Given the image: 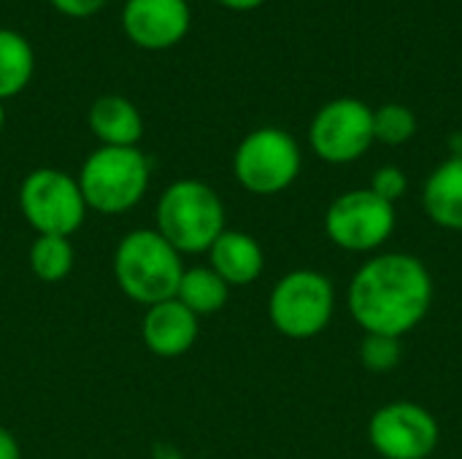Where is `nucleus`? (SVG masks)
Returning <instances> with one entry per match:
<instances>
[{"instance_id": "nucleus-21", "label": "nucleus", "mask_w": 462, "mask_h": 459, "mask_svg": "<svg viewBox=\"0 0 462 459\" xmlns=\"http://www.w3.org/2000/svg\"><path fill=\"white\" fill-rule=\"evenodd\" d=\"M368 189L376 192L379 197H384L387 203H398V200L406 195V189H409V179H406V173H403L401 168L384 165V168L374 170Z\"/></svg>"}, {"instance_id": "nucleus-1", "label": "nucleus", "mask_w": 462, "mask_h": 459, "mask_svg": "<svg viewBox=\"0 0 462 459\" xmlns=\"http://www.w3.org/2000/svg\"><path fill=\"white\" fill-rule=\"evenodd\" d=\"M433 306L428 265L406 252H382L357 268L346 289V308L363 333L403 338Z\"/></svg>"}, {"instance_id": "nucleus-8", "label": "nucleus", "mask_w": 462, "mask_h": 459, "mask_svg": "<svg viewBox=\"0 0 462 459\" xmlns=\"http://www.w3.org/2000/svg\"><path fill=\"white\" fill-rule=\"evenodd\" d=\"M398 211L376 192L349 189L338 195L325 211V235L333 246L352 254L379 252L395 233Z\"/></svg>"}, {"instance_id": "nucleus-17", "label": "nucleus", "mask_w": 462, "mask_h": 459, "mask_svg": "<svg viewBox=\"0 0 462 459\" xmlns=\"http://www.w3.org/2000/svg\"><path fill=\"white\" fill-rule=\"evenodd\" d=\"M35 70V54L30 41L8 27H0V100L19 95Z\"/></svg>"}, {"instance_id": "nucleus-10", "label": "nucleus", "mask_w": 462, "mask_h": 459, "mask_svg": "<svg viewBox=\"0 0 462 459\" xmlns=\"http://www.w3.org/2000/svg\"><path fill=\"white\" fill-rule=\"evenodd\" d=\"M441 441L436 417L411 400H395L368 419V444L382 459H428Z\"/></svg>"}, {"instance_id": "nucleus-14", "label": "nucleus", "mask_w": 462, "mask_h": 459, "mask_svg": "<svg viewBox=\"0 0 462 459\" xmlns=\"http://www.w3.org/2000/svg\"><path fill=\"white\" fill-rule=\"evenodd\" d=\"M422 208L436 227L462 233V154H452L428 176Z\"/></svg>"}, {"instance_id": "nucleus-16", "label": "nucleus", "mask_w": 462, "mask_h": 459, "mask_svg": "<svg viewBox=\"0 0 462 459\" xmlns=\"http://www.w3.org/2000/svg\"><path fill=\"white\" fill-rule=\"evenodd\" d=\"M230 287L211 271V268H184L176 300L187 306L198 319L217 314L227 306Z\"/></svg>"}, {"instance_id": "nucleus-15", "label": "nucleus", "mask_w": 462, "mask_h": 459, "mask_svg": "<svg viewBox=\"0 0 462 459\" xmlns=\"http://www.w3.org/2000/svg\"><path fill=\"white\" fill-rule=\"evenodd\" d=\"M87 122L100 146H138V141L143 138L141 111L122 95L97 97L89 106Z\"/></svg>"}, {"instance_id": "nucleus-6", "label": "nucleus", "mask_w": 462, "mask_h": 459, "mask_svg": "<svg viewBox=\"0 0 462 459\" xmlns=\"http://www.w3.org/2000/svg\"><path fill=\"white\" fill-rule=\"evenodd\" d=\"M300 146L282 127L252 130L233 154L236 181L252 195H279L300 176Z\"/></svg>"}, {"instance_id": "nucleus-20", "label": "nucleus", "mask_w": 462, "mask_h": 459, "mask_svg": "<svg viewBox=\"0 0 462 459\" xmlns=\"http://www.w3.org/2000/svg\"><path fill=\"white\" fill-rule=\"evenodd\" d=\"M403 360V344L401 338L393 335H374L365 333L360 344V363L371 373H390L401 365Z\"/></svg>"}, {"instance_id": "nucleus-4", "label": "nucleus", "mask_w": 462, "mask_h": 459, "mask_svg": "<svg viewBox=\"0 0 462 459\" xmlns=\"http://www.w3.org/2000/svg\"><path fill=\"white\" fill-rule=\"evenodd\" d=\"M149 176L152 165L138 146H100L84 160L76 181L87 208L97 214H125L143 200Z\"/></svg>"}, {"instance_id": "nucleus-12", "label": "nucleus", "mask_w": 462, "mask_h": 459, "mask_svg": "<svg viewBox=\"0 0 462 459\" xmlns=\"http://www.w3.org/2000/svg\"><path fill=\"white\" fill-rule=\"evenodd\" d=\"M198 330H200L198 317L176 298L149 306L141 319L143 346L165 360L187 354L198 341Z\"/></svg>"}, {"instance_id": "nucleus-23", "label": "nucleus", "mask_w": 462, "mask_h": 459, "mask_svg": "<svg viewBox=\"0 0 462 459\" xmlns=\"http://www.w3.org/2000/svg\"><path fill=\"white\" fill-rule=\"evenodd\" d=\"M0 459H22L19 441H16L14 433L5 430V427H0Z\"/></svg>"}, {"instance_id": "nucleus-18", "label": "nucleus", "mask_w": 462, "mask_h": 459, "mask_svg": "<svg viewBox=\"0 0 462 459\" xmlns=\"http://www.w3.org/2000/svg\"><path fill=\"white\" fill-rule=\"evenodd\" d=\"M73 262H76V254H73L70 238L38 235L30 246V271L35 273V279L46 284L62 281L73 271Z\"/></svg>"}, {"instance_id": "nucleus-11", "label": "nucleus", "mask_w": 462, "mask_h": 459, "mask_svg": "<svg viewBox=\"0 0 462 459\" xmlns=\"http://www.w3.org/2000/svg\"><path fill=\"white\" fill-rule=\"evenodd\" d=\"M192 24L187 0H125L122 30L138 46L162 51L184 41Z\"/></svg>"}, {"instance_id": "nucleus-2", "label": "nucleus", "mask_w": 462, "mask_h": 459, "mask_svg": "<svg viewBox=\"0 0 462 459\" xmlns=\"http://www.w3.org/2000/svg\"><path fill=\"white\" fill-rule=\"evenodd\" d=\"M181 273V254L157 230H133L114 252V279L119 289L146 308L176 298Z\"/></svg>"}, {"instance_id": "nucleus-19", "label": "nucleus", "mask_w": 462, "mask_h": 459, "mask_svg": "<svg viewBox=\"0 0 462 459\" xmlns=\"http://www.w3.org/2000/svg\"><path fill=\"white\" fill-rule=\"evenodd\" d=\"M417 133V116L409 106L384 103L374 111V138L387 146H401Z\"/></svg>"}, {"instance_id": "nucleus-9", "label": "nucleus", "mask_w": 462, "mask_h": 459, "mask_svg": "<svg viewBox=\"0 0 462 459\" xmlns=\"http://www.w3.org/2000/svg\"><path fill=\"white\" fill-rule=\"evenodd\" d=\"M374 108L357 97L325 103L309 127V143L322 162L349 165L374 146Z\"/></svg>"}, {"instance_id": "nucleus-22", "label": "nucleus", "mask_w": 462, "mask_h": 459, "mask_svg": "<svg viewBox=\"0 0 462 459\" xmlns=\"http://www.w3.org/2000/svg\"><path fill=\"white\" fill-rule=\"evenodd\" d=\"M54 11L70 16V19H87V16H95L106 0H49Z\"/></svg>"}, {"instance_id": "nucleus-24", "label": "nucleus", "mask_w": 462, "mask_h": 459, "mask_svg": "<svg viewBox=\"0 0 462 459\" xmlns=\"http://www.w3.org/2000/svg\"><path fill=\"white\" fill-rule=\"evenodd\" d=\"M217 3L225 5V8H230V11H252V8L263 5L265 0H217Z\"/></svg>"}, {"instance_id": "nucleus-25", "label": "nucleus", "mask_w": 462, "mask_h": 459, "mask_svg": "<svg viewBox=\"0 0 462 459\" xmlns=\"http://www.w3.org/2000/svg\"><path fill=\"white\" fill-rule=\"evenodd\" d=\"M3 124H5V108H3V100H0V130H3Z\"/></svg>"}, {"instance_id": "nucleus-3", "label": "nucleus", "mask_w": 462, "mask_h": 459, "mask_svg": "<svg viewBox=\"0 0 462 459\" xmlns=\"http://www.w3.org/2000/svg\"><path fill=\"white\" fill-rule=\"evenodd\" d=\"M157 233L179 254L208 252L225 233V206L217 189L198 179H179L157 200Z\"/></svg>"}, {"instance_id": "nucleus-7", "label": "nucleus", "mask_w": 462, "mask_h": 459, "mask_svg": "<svg viewBox=\"0 0 462 459\" xmlns=\"http://www.w3.org/2000/svg\"><path fill=\"white\" fill-rule=\"evenodd\" d=\"M19 208L38 235L70 238L87 219V203L73 176L57 168H38L19 187Z\"/></svg>"}, {"instance_id": "nucleus-13", "label": "nucleus", "mask_w": 462, "mask_h": 459, "mask_svg": "<svg viewBox=\"0 0 462 459\" xmlns=\"http://www.w3.org/2000/svg\"><path fill=\"white\" fill-rule=\"evenodd\" d=\"M208 268L227 287H246L260 279L265 268V254L254 235L225 230L208 249Z\"/></svg>"}, {"instance_id": "nucleus-5", "label": "nucleus", "mask_w": 462, "mask_h": 459, "mask_svg": "<svg viewBox=\"0 0 462 459\" xmlns=\"http://www.w3.org/2000/svg\"><path fill=\"white\" fill-rule=\"evenodd\" d=\"M336 314L333 281L319 271H292L282 276L268 298V317L276 333L292 341H309L328 330Z\"/></svg>"}]
</instances>
